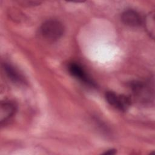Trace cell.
I'll list each match as a JSON object with an SVG mask.
<instances>
[{
  "label": "cell",
  "mask_w": 155,
  "mask_h": 155,
  "mask_svg": "<svg viewBox=\"0 0 155 155\" xmlns=\"http://www.w3.org/2000/svg\"><path fill=\"white\" fill-rule=\"evenodd\" d=\"M41 36L50 41L59 39L64 33V27L59 21L49 19L42 24L39 28Z\"/></svg>",
  "instance_id": "cell-1"
},
{
  "label": "cell",
  "mask_w": 155,
  "mask_h": 155,
  "mask_svg": "<svg viewBox=\"0 0 155 155\" xmlns=\"http://www.w3.org/2000/svg\"><path fill=\"white\" fill-rule=\"evenodd\" d=\"M107 102L116 109L125 111L131 105V99L130 97L125 95L117 94L114 91H107L105 94Z\"/></svg>",
  "instance_id": "cell-2"
},
{
  "label": "cell",
  "mask_w": 155,
  "mask_h": 155,
  "mask_svg": "<svg viewBox=\"0 0 155 155\" xmlns=\"http://www.w3.org/2000/svg\"><path fill=\"white\" fill-rule=\"evenodd\" d=\"M68 70L70 74L84 84L90 87H95L96 84L88 76L83 67L76 62H72L68 65Z\"/></svg>",
  "instance_id": "cell-3"
},
{
  "label": "cell",
  "mask_w": 155,
  "mask_h": 155,
  "mask_svg": "<svg viewBox=\"0 0 155 155\" xmlns=\"http://www.w3.org/2000/svg\"><path fill=\"white\" fill-rule=\"evenodd\" d=\"M17 106L14 102L4 101L0 105V122L2 125L8 121L16 113Z\"/></svg>",
  "instance_id": "cell-4"
},
{
  "label": "cell",
  "mask_w": 155,
  "mask_h": 155,
  "mask_svg": "<svg viewBox=\"0 0 155 155\" xmlns=\"http://www.w3.org/2000/svg\"><path fill=\"white\" fill-rule=\"evenodd\" d=\"M121 19L124 24L130 27H139L142 23L139 13L132 9L124 11L121 15Z\"/></svg>",
  "instance_id": "cell-5"
},
{
  "label": "cell",
  "mask_w": 155,
  "mask_h": 155,
  "mask_svg": "<svg viewBox=\"0 0 155 155\" xmlns=\"http://www.w3.org/2000/svg\"><path fill=\"white\" fill-rule=\"evenodd\" d=\"M130 88L135 97L144 102L150 99V90L146 84L142 82H134L130 84Z\"/></svg>",
  "instance_id": "cell-6"
},
{
  "label": "cell",
  "mask_w": 155,
  "mask_h": 155,
  "mask_svg": "<svg viewBox=\"0 0 155 155\" xmlns=\"http://www.w3.org/2000/svg\"><path fill=\"white\" fill-rule=\"evenodd\" d=\"M3 69L8 78L12 82L18 84H23L25 82V79L22 75L11 64L6 62L4 63L3 64Z\"/></svg>",
  "instance_id": "cell-7"
},
{
  "label": "cell",
  "mask_w": 155,
  "mask_h": 155,
  "mask_svg": "<svg viewBox=\"0 0 155 155\" xmlns=\"http://www.w3.org/2000/svg\"><path fill=\"white\" fill-rule=\"evenodd\" d=\"M144 25L145 30L150 36L154 37V13L153 12L149 13L144 19Z\"/></svg>",
  "instance_id": "cell-8"
},
{
  "label": "cell",
  "mask_w": 155,
  "mask_h": 155,
  "mask_svg": "<svg viewBox=\"0 0 155 155\" xmlns=\"http://www.w3.org/2000/svg\"><path fill=\"white\" fill-rule=\"evenodd\" d=\"M116 153V150L114 149H110L108 150L107 151H106L104 154H109V155H112V154H114Z\"/></svg>",
  "instance_id": "cell-9"
}]
</instances>
